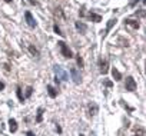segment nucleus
I'll return each instance as SVG.
<instances>
[{
  "mask_svg": "<svg viewBox=\"0 0 146 136\" xmlns=\"http://www.w3.org/2000/svg\"><path fill=\"white\" fill-rule=\"evenodd\" d=\"M32 92H33V89L29 86V88L26 89V98H30V96H32Z\"/></svg>",
  "mask_w": 146,
  "mask_h": 136,
  "instance_id": "412c9836",
  "label": "nucleus"
},
{
  "mask_svg": "<svg viewBox=\"0 0 146 136\" xmlns=\"http://www.w3.org/2000/svg\"><path fill=\"white\" fill-rule=\"evenodd\" d=\"M108 66H109L108 60H99V70H100V73H103V75L108 73Z\"/></svg>",
  "mask_w": 146,
  "mask_h": 136,
  "instance_id": "0eeeda50",
  "label": "nucleus"
},
{
  "mask_svg": "<svg viewBox=\"0 0 146 136\" xmlns=\"http://www.w3.org/2000/svg\"><path fill=\"white\" fill-rule=\"evenodd\" d=\"M47 93H49L50 98H56V96H57V90H56L53 86H50V85L47 86Z\"/></svg>",
  "mask_w": 146,
  "mask_h": 136,
  "instance_id": "ddd939ff",
  "label": "nucleus"
},
{
  "mask_svg": "<svg viewBox=\"0 0 146 136\" xmlns=\"http://www.w3.org/2000/svg\"><path fill=\"white\" fill-rule=\"evenodd\" d=\"M25 17H26V22H27V25L30 26V27H36V20H35V17L32 16V13L30 12H26L25 13Z\"/></svg>",
  "mask_w": 146,
  "mask_h": 136,
  "instance_id": "423d86ee",
  "label": "nucleus"
},
{
  "mask_svg": "<svg viewBox=\"0 0 146 136\" xmlns=\"http://www.w3.org/2000/svg\"><path fill=\"white\" fill-rule=\"evenodd\" d=\"M56 130H57L59 133H62V127H60V126H57V127H56Z\"/></svg>",
  "mask_w": 146,
  "mask_h": 136,
  "instance_id": "a878e982",
  "label": "nucleus"
},
{
  "mask_svg": "<svg viewBox=\"0 0 146 136\" xmlns=\"http://www.w3.org/2000/svg\"><path fill=\"white\" fill-rule=\"evenodd\" d=\"M3 89H5V83L0 82V90H3Z\"/></svg>",
  "mask_w": 146,
  "mask_h": 136,
  "instance_id": "b1692460",
  "label": "nucleus"
},
{
  "mask_svg": "<svg viewBox=\"0 0 146 136\" xmlns=\"http://www.w3.org/2000/svg\"><path fill=\"white\" fill-rule=\"evenodd\" d=\"M103 85H105L106 88H112V86H113V83H112L110 80H105V82H103Z\"/></svg>",
  "mask_w": 146,
  "mask_h": 136,
  "instance_id": "4be33fe9",
  "label": "nucleus"
},
{
  "mask_svg": "<svg viewBox=\"0 0 146 136\" xmlns=\"http://www.w3.org/2000/svg\"><path fill=\"white\" fill-rule=\"evenodd\" d=\"M89 19L93 20V22H96V23L102 22V16H100V15H96V13H90V15H89Z\"/></svg>",
  "mask_w": 146,
  "mask_h": 136,
  "instance_id": "f8f14e48",
  "label": "nucleus"
},
{
  "mask_svg": "<svg viewBox=\"0 0 146 136\" xmlns=\"http://www.w3.org/2000/svg\"><path fill=\"white\" fill-rule=\"evenodd\" d=\"M29 52H30L33 56H39V50H37L35 46H29Z\"/></svg>",
  "mask_w": 146,
  "mask_h": 136,
  "instance_id": "a211bd4d",
  "label": "nucleus"
},
{
  "mask_svg": "<svg viewBox=\"0 0 146 136\" xmlns=\"http://www.w3.org/2000/svg\"><path fill=\"white\" fill-rule=\"evenodd\" d=\"M133 136H145V129L142 126H137L135 127V135Z\"/></svg>",
  "mask_w": 146,
  "mask_h": 136,
  "instance_id": "2eb2a0df",
  "label": "nucleus"
},
{
  "mask_svg": "<svg viewBox=\"0 0 146 136\" xmlns=\"http://www.w3.org/2000/svg\"><path fill=\"white\" fill-rule=\"evenodd\" d=\"M26 136H36V135H35V133H33L32 130H27V133H26Z\"/></svg>",
  "mask_w": 146,
  "mask_h": 136,
  "instance_id": "5701e85b",
  "label": "nucleus"
},
{
  "mask_svg": "<svg viewBox=\"0 0 146 136\" xmlns=\"http://www.w3.org/2000/svg\"><path fill=\"white\" fill-rule=\"evenodd\" d=\"M53 30H54V33H57L59 36H63V33H62V30L59 29V26H57V25H54V26H53Z\"/></svg>",
  "mask_w": 146,
  "mask_h": 136,
  "instance_id": "aec40b11",
  "label": "nucleus"
},
{
  "mask_svg": "<svg viewBox=\"0 0 146 136\" xmlns=\"http://www.w3.org/2000/svg\"><path fill=\"white\" fill-rule=\"evenodd\" d=\"M116 25V19H112V20H109V23H108V26H106V30H105V33H103V37H106V34L109 33V30L113 27Z\"/></svg>",
  "mask_w": 146,
  "mask_h": 136,
  "instance_id": "9d476101",
  "label": "nucleus"
},
{
  "mask_svg": "<svg viewBox=\"0 0 146 136\" xmlns=\"http://www.w3.org/2000/svg\"><path fill=\"white\" fill-rule=\"evenodd\" d=\"M75 26H76V29H78L80 33H85V32L88 30V27H86V25H85L83 22H76V25H75Z\"/></svg>",
  "mask_w": 146,
  "mask_h": 136,
  "instance_id": "9b49d317",
  "label": "nucleus"
},
{
  "mask_svg": "<svg viewBox=\"0 0 146 136\" xmlns=\"http://www.w3.org/2000/svg\"><path fill=\"white\" fill-rule=\"evenodd\" d=\"M125 25H126L127 27L133 29V30H137V29L140 27V23H139L137 20H133V19H126V20H125Z\"/></svg>",
  "mask_w": 146,
  "mask_h": 136,
  "instance_id": "39448f33",
  "label": "nucleus"
},
{
  "mask_svg": "<svg viewBox=\"0 0 146 136\" xmlns=\"http://www.w3.org/2000/svg\"><path fill=\"white\" fill-rule=\"evenodd\" d=\"M5 70H6V72H9V70H10V67H9V64H5Z\"/></svg>",
  "mask_w": 146,
  "mask_h": 136,
  "instance_id": "393cba45",
  "label": "nucleus"
},
{
  "mask_svg": "<svg viewBox=\"0 0 146 136\" xmlns=\"http://www.w3.org/2000/svg\"><path fill=\"white\" fill-rule=\"evenodd\" d=\"M70 75H72V79L76 85H79L82 82V76H80V73H79V70L76 69V67H72L70 69Z\"/></svg>",
  "mask_w": 146,
  "mask_h": 136,
  "instance_id": "20e7f679",
  "label": "nucleus"
},
{
  "mask_svg": "<svg viewBox=\"0 0 146 136\" xmlns=\"http://www.w3.org/2000/svg\"><path fill=\"white\" fill-rule=\"evenodd\" d=\"M96 112H98V106H96V105H89V109H88V113H89V116H93V115H96Z\"/></svg>",
  "mask_w": 146,
  "mask_h": 136,
  "instance_id": "4468645a",
  "label": "nucleus"
},
{
  "mask_svg": "<svg viewBox=\"0 0 146 136\" xmlns=\"http://www.w3.org/2000/svg\"><path fill=\"white\" fill-rule=\"evenodd\" d=\"M16 95H17V98H19V100H20V102H25V96H23V93H22V89H20V88H17V89H16Z\"/></svg>",
  "mask_w": 146,
  "mask_h": 136,
  "instance_id": "f3484780",
  "label": "nucleus"
},
{
  "mask_svg": "<svg viewBox=\"0 0 146 136\" xmlns=\"http://www.w3.org/2000/svg\"><path fill=\"white\" fill-rule=\"evenodd\" d=\"M5 2H6V3H12V0H5Z\"/></svg>",
  "mask_w": 146,
  "mask_h": 136,
  "instance_id": "bb28decb",
  "label": "nucleus"
},
{
  "mask_svg": "<svg viewBox=\"0 0 146 136\" xmlns=\"http://www.w3.org/2000/svg\"><path fill=\"white\" fill-rule=\"evenodd\" d=\"M125 88H126L127 92H135L136 88H137V83L135 82V79H133L132 76H127V78H126V85H125Z\"/></svg>",
  "mask_w": 146,
  "mask_h": 136,
  "instance_id": "7ed1b4c3",
  "label": "nucleus"
},
{
  "mask_svg": "<svg viewBox=\"0 0 146 136\" xmlns=\"http://www.w3.org/2000/svg\"><path fill=\"white\" fill-rule=\"evenodd\" d=\"M76 62H78V66H79V67H83V66H85V62H83V59L80 57V54L76 56Z\"/></svg>",
  "mask_w": 146,
  "mask_h": 136,
  "instance_id": "6ab92c4d",
  "label": "nucleus"
},
{
  "mask_svg": "<svg viewBox=\"0 0 146 136\" xmlns=\"http://www.w3.org/2000/svg\"><path fill=\"white\" fill-rule=\"evenodd\" d=\"M57 44H59V47H60V52H62V54H63L64 57H67V59L73 57V53H72V50L67 47V44H66L64 42H59Z\"/></svg>",
  "mask_w": 146,
  "mask_h": 136,
  "instance_id": "f03ea898",
  "label": "nucleus"
},
{
  "mask_svg": "<svg viewBox=\"0 0 146 136\" xmlns=\"http://www.w3.org/2000/svg\"><path fill=\"white\" fill-rule=\"evenodd\" d=\"M9 129H10L12 133H15L17 130V122H16V119H9Z\"/></svg>",
  "mask_w": 146,
  "mask_h": 136,
  "instance_id": "6e6552de",
  "label": "nucleus"
},
{
  "mask_svg": "<svg viewBox=\"0 0 146 136\" xmlns=\"http://www.w3.org/2000/svg\"><path fill=\"white\" fill-rule=\"evenodd\" d=\"M53 70H54V73H56V78L57 79H62V80H69V75H67V72H64L63 70V67L62 66H54L53 67Z\"/></svg>",
  "mask_w": 146,
  "mask_h": 136,
  "instance_id": "f257e3e1",
  "label": "nucleus"
},
{
  "mask_svg": "<svg viewBox=\"0 0 146 136\" xmlns=\"http://www.w3.org/2000/svg\"><path fill=\"white\" fill-rule=\"evenodd\" d=\"M42 116H43V107H39L37 109V116H36V122L37 123L42 122Z\"/></svg>",
  "mask_w": 146,
  "mask_h": 136,
  "instance_id": "dca6fc26",
  "label": "nucleus"
},
{
  "mask_svg": "<svg viewBox=\"0 0 146 136\" xmlns=\"http://www.w3.org/2000/svg\"><path fill=\"white\" fill-rule=\"evenodd\" d=\"M80 136H85V135H80Z\"/></svg>",
  "mask_w": 146,
  "mask_h": 136,
  "instance_id": "cd10ccee",
  "label": "nucleus"
},
{
  "mask_svg": "<svg viewBox=\"0 0 146 136\" xmlns=\"http://www.w3.org/2000/svg\"><path fill=\"white\" fill-rule=\"evenodd\" d=\"M112 76H113V79H115L116 82L122 80V75H120V72L116 69V67H113V69H112Z\"/></svg>",
  "mask_w": 146,
  "mask_h": 136,
  "instance_id": "1a4fd4ad",
  "label": "nucleus"
}]
</instances>
